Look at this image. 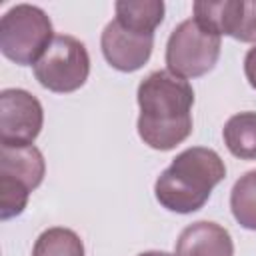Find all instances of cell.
Listing matches in <instances>:
<instances>
[{
	"label": "cell",
	"instance_id": "6da1fadb",
	"mask_svg": "<svg viewBox=\"0 0 256 256\" xmlns=\"http://www.w3.org/2000/svg\"><path fill=\"white\" fill-rule=\"evenodd\" d=\"M140 116L138 136L154 150H172L192 132L194 90L188 80L156 70L148 74L136 92Z\"/></svg>",
	"mask_w": 256,
	"mask_h": 256
},
{
	"label": "cell",
	"instance_id": "7a4b0ae2",
	"mask_svg": "<svg viewBox=\"0 0 256 256\" xmlns=\"http://www.w3.org/2000/svg\"><path fill=\"white\" fill-rule=\"evenodd\" d=\"M226 178V164L212 148L192 146L176 154L154 182L158 204L176 214L200 210L216 184Z\"/></svg>",
	"mask_w": 256,
	"mask_h": 256
},
{
	"label": "cell",
	"instance_id": "3957f363",
	"mask_svg": "<svg viewBox=\"0 0 256 256\" xmlns=\"http://www.w3.org/2000/svg\"><path fill=\"white\" fill-rule=\"evenodd\" d=\"M52 40V22L40 6L16 4L0 18V50L18 66L36 64Z\"/></svg>",
	"mask_w": 256,
	"mask_h": 256
},
{
	"label": "cell",
	"instance_id": "277c9868",
	"mask_svg": "<svg viewBox=\"0 0 256 256\" xmlns=\"http://www.w3.org/2000/svg\"><path fill=\"white\" fill-rule=\"evenodd\" d=\"M46 174L42 152L32 146L0 148V220L20 216L28 196L36 190Z\"/></svg>",
	"mask_w": 256,
	"mask_h": 256
},
{
	"label": "cell",
	"instance_id": "5b68a950",
	"mask_svg": "<svg viewBox=\"0 0 256 256\" xmlns=\"http://www.w3.org/2000/svg\"><path fill=\"white\" fill-rule=\"evenodd\" d=\"M220 36L204 30L194 18L180 22L166 42V70L180 78L208 74L220 58Z\"/></svg>",
	"mask_w": 256,
	"mask_h": 256
},
{
	"label": "cell",
	"instance_id": "8992f818",
	"mask_svg": "<svg viewBox=\"0 0 256 256\" xmlns=\"http://www.w3.org/2000/svg\"><path fill=\"white\" fill-rule=\"evenodd\" d=\"M90 74V56L78 38L56 34L48 50L34 64V76L50 92L68 94L84 86Z\"/></svg>",
	"mask_w": 256,
	"mask_h": 256
},
{
	"label": "cell",
	"instance_id": "52a82bcc",
	"mask_svg": "<svg viewBox=\"0 0 256 256\" xmlns=\"http://www.w3.org/2000/svg\"><path fill=\"white\" fill-rule=\"evenodd\" d=\"M44 124L40 100L24 88L0 92V144L8 148L32 146Z\"/></svg>",
	"mask_w": 256,
	"mask_h": 256
},
{
	"label": "cell",
	"instance_id": "ba28073f",
	"mask_svg": "<svg viewBox=\"0 0 256 256\" xmlns=\"http://www.w3.org/2000/svg\"><path fill=\"white\" fill-rule=\"evenodd\" d=\"M100 46L106 62L112 68L120 72H134L150 60L154 34H138L112 20L102 30Z\"/></svg>",
	"mask_w": 256,
	"mask_h": 256
},
{
	"label": "cell",
	"instance_id": "9c48e42d",
	"mask_svg": "<svg viewBox=\"0 0 256 256\" xmlns=\"http://www.w3.org/2000/svg\"><path fill=\"white\" fill-rule=\"evenodd\" d=\"M176 256H234V242L224 226L198 220L180 232Z\"/></svg>",
	"mask_w": 256,
	"mask_h": 256
},
{
	"label": "cell",
	"instance_id": "30bf717a",
	"mask_svg": "<svg viewBox=\"0 0 256 256\" xmlns=\"http://www.w3.org/2000/svg\"><path fill=\"white\" fill-rule=\"evenodd\" d=\"M116 22L138 34H154L164 20L162 0H118L114 4Z\"/></svg>",
	"mask_w": 256,
	"mask_h": 256
},
{
	"label": "cell",
	"instance_id": "8fae6325",
	"mask_svg": "<svg viewBox=\"0 0 256 256\" xmlns=\"http://www.w3.org/2000/svg\"><path fill=\"white\" fill-rule=\"evenodd\" d=\"M222 138L232 156L256 160V112H238L222 128Z\"/></svg>",
	"mask_w": 256,
	"mask_h": 256
},
{
	"label": "cell",
	"instance_id": "7c38bea8",
	"mask_svg": "<svg viewBox=\"0 0 256 256\" xmlns=\"http://www.w3.org/2000/svg\"><path fill=\"white\" fill-rule=\"evenodd\" d=\"M230 210L236 222L256 232V170L244 172L230 190Z\"/></svg>",
	"mask_w": 256,
	"mask_h": 256
},
{
	"label": "cell",
	"instance_id": "4fadbf2b",
	"mask_svg": "<svg viewBox=\"0 0 256 256\" xmlns=\"http://www.w3.org/2000/svg\"><path fill=\"white\" fill-rule=\"evenodd\" d=\"M32 256H84V244L74 230L52 226L36 238Z\"/></svg>",
	"mask_w": 256,
	"mask_h": 256
},
{
	"label": "cell",
	"instance_id": "5bb4252c",
	"mask_svg": "<svg viewBox=\"0 0 256 256\" xmlns=\"http://www.w3.org/2000/svg\"><path fill=\"white\" fill-rule=\"evenodd\" d=\"M232 38L240 42H256V0H242L240 20Z\"/></svg>",
	"mask_w": 256,
	"mask_h": 256
},
{
	"label": "cell",
	"instance_id": "9a60e30c",
	"mask_svg": "<svg viewBox=\"0 0 256 256\" xmlns=\"http://www.w3.org/2000/svg\"><path fill=\"white\" fill-rule=\"evenodd\" d=\"M244 74H246L248 84L256 90V44L244 56Z\"/></svg>",
	"mask_w": 256,
	"mask_h": 256
},
{
	"label": "cell",
	"instance_id": "2e32d148",
	"mask_svg": "<svg viewBox=\"0 0 256 256\" xmlns=\"http://www.w3.org/2000/svg\"><path fill=\"white\" fill-rule=\"evenodd\" d=\"M138 256H176V254H170L164 250H146V252H140Z\"/></svg>",
	"mask_w": 256,
	"mask_h": 256
}]
</instances>
